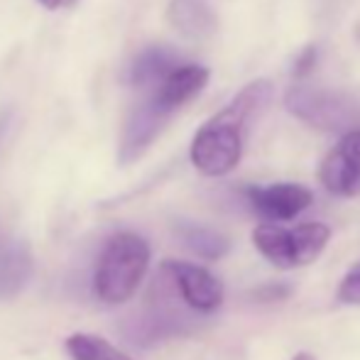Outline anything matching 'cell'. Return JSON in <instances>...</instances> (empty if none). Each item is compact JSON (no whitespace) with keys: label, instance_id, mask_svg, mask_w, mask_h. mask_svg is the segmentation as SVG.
<instances>
[{"label":"cell","instance_id":"obj_1","mask_svg":"<svg viewBox=\"0 0 360 360\" xmlns=\"http://www.w3.org/2000/svg\"><path fill=\"white\" fill-rule=\"evenodd\" d=\"M272 98L270 81H252L238 96L206 120L191 143V165L206 176H223L240 162L243 155V130L248 120L260 113Z\"/></svg>","mask_w":360,"mask_h":360},{"label":"cell","instance_id":"obj_2","mask_svg":"<svg viewBox=\"0 0 360 360\" xmlns=\"http://www.w3.org/2000/svg\"><path fill=\"white\" fill-rule=\"evenodd\" d=\"M120 328L130 343L150 348L167 341V338L194 333L199 328V314H194L181 302L172 280L165 272H160L147 292V302L143 304V309L125 316Z\"/></svg>","mask_w":360,"mask_h":360},{"label":"cell","instance_id":"obj_3","mask_svg":"<svg viewBox=\"0 0 360 360\" xmlns=\"http://www.w3.org/2000/svg\"><path fill=\"white\" fill-rule=\"evenodd\" d=\"M147 265H150V245L138 233H115L101 248L94 267V294L103 304H123L138 292Z\"/></svg>","mask_w":360,"mask_h":360},{"label":"cell","instance_id":"obj_4","mask_svg":"<svg viewBox=\"0 0 360 360\" xmlns=\"http://www.w3.org/2000/svg\"><path fill=\"white\" fill-rule=\"evenodd\" d=\"M328 238H331V231L323 223H302L294 228L262 223L252 233V240L262 257L280 270L311 265L328 245Z\"/></svg>","mask_w":360,"mask_h":360},{"label":"cell","instance_id":"obj_5","mask_svg":"<svg viewBox=\"0 0 360 360\" xmlns=\"http://www.w3.org/2000/svg\"><path fill=\"white\" fill-rule=\"evenodd\" d=\"M285 103L299 120L328 133H348V125L358 118L351 98L336 91L316 89V86H294L287 91Z\"/></svg>","mask_w":360,"mask_h":360},{"label":"cell","instance_id":"obj_6","mask_svg":"<svg viewBox=\"0 0 360 360\" xmlns=\"http://www.w3.org/2000/svg\"><path fill=\"white\" fill-rule=\"evenodd\" d=\"M172 115H174V110L167 108L155 94L150 98H145L140 105H135L133 113L125 120L123 135H120V147H118L120 165H133L135 160H140L147 147L160 138V133L169 123Z\"/></svg>","mask_w":360,"mask_h":360},{"label":"cell","instance_id":"obj_7","mask_svg":"<svg viewBox=\"0 0 360 360\" xmlns=\"http://www.w3.org/2000/svg\"><path fill=\"white\" fill-rule=\"evenodd\" d=\"M162 272L172 280L179 299L194 314H211L223 304V285L206 267L191 262L169 260L162 265Z\"/></svg>","mask_w":360,"mask_h":360},{"label":"cell","instance_id":"obj_8","mask_svg":"<svg viewBox=\"0 0 360 360\" xmlns=\"http://www.w3.org/2000/svg\"><path fill=\"white\" fill-rule=\"evenodd\" d=\"M319 179L333 196H360V128L343 133L336 147L323 157Z\"/></svg>","mask_w":360,"mask_h":360},{"label":"cell","instance_id":"obj_9","mask_svg":"<svg viewBox=\"0 0 360 360\" xmlns=\"http://www.w3.org/2000/svg\"><path fill=\"white\" fill-rule=\"evenodd\" d=\"M245 196L255 214L267 221H292L311 206V191L302 184H270L248 186Z\"/></svg>","mask_w":360,"mask_h":360},{"label":"cell","instance_id":"obj_10","mask_svg":"<svg viewBox=\"0 0 360 360\" xmlns=\"http://www.w3.org/2000/svg\"><path fill=\"white\" fill-rule=\"evenodd\" d=\"M181 64L179 54L172 47H162V44H155V47H147L143 52H138L133 57L128 67V79L130 86L135 89H152L155 91L162 81L167 79L176 67Z\"/></svg>","mask_w":360,"mask_h":360},{"label":"cell","instance_id":"obj_11","mask_svg":"<svg viewBox=\"0 0 360 360\" xmlns=\"http://www.w3.org/2000/svg\"><path fill=\"white\" fill-rule=\"evenodd\" d=\"M167 20L186 39H209L218 30V18L206 0H169Z\"/></svg>","mask_w":360,"mask_h":360},{"label":"cell","instance_id":"obj_12","mask_svg":"<svg viewBox=\"0 0 360 360\" xmlns=\"http://www.w3.org/2000/svg\"><path fill=\"white\" fill-rule=\"evenodd\" d=\"M209 84V69L199 67V64H179L152 94L167 105V108L176 110L191 101L196 94L204 91V86Z\"/></svg>","mask_w":360,"mask_h":360},{"label":"cell","instance_id":"obj_13","mask_svg":"<svg viewBox=\"0 0 360 360\" xmlns=\"http://www.w3.org/2000/svg\"><path fill=\"white\" fill-rule=\"evenodd\" d=\"M34 270L32 250L25 243H8L0 248V299L18 297Z\"/></svg>","mask_w":360,"mask_h":360},{"label":"cell","instance_id":"obj_14","mask_svg":"<svg viewBox=\"0 0 360 360\" xmlns=\"http://www.w3.org/2000/svg\"><path fill=\"white\" fill-rule=\"evenodd\" d=\"M176 236H179V240L184 243L191 252H196V255L204 257V260H218V257L226 255L228 248H231L228 238L221 236L214 228L196 226V223H189V221L176 223Z\"/></svg>","mask_w":360,"mask_h":360},{"label":"cell","instance_id":"obj_15","mask_svg":"<svg viewBox=\"0 0 360 360\" xmlns=\"http://www.w3.org/2000/svg\"><path fill=\"white\" fill-rule=\"evenodd\" d=\"M67 353L72 360H133L123 351L94 333H74L67 338Z\"/></svg>","mask_w":360,"mask_h":360},{"label":"cell","instance_id":"obj_16","mask_svg":"<svg viewBox=\"0 0 360 360\" xmlns=\"http://www.w3.org/2000/svg\"><path fill=\"white\" fill-rule=\"evenodd\" d=\"M338 299L343 304H360V262L346 272V277L338 285Z\"/></svg>","mask_w":360,"mask_h":360},{"label":"cell","instance_id":"obj_17","mask_svg":"<svg viewBox=\"0 0 360 360\" xmlns=\"http://www.w3.org/2000/svg\"><path fill=\"white\" fill-rule=\"evenodd\" d=\"M314 62H316V47H307L302 54H299V59H297V64H294V74L297 76H304V74H309L314 69Z\"/></svg>","mask_w":360,"mask_h":360},{"label":"cell","instance_id":"obj_18","mask_svg":"<svg viewBox=\"0 0 360 360\" xmlns=\"http://www.w3.org/2000/svg\"><path fill=\"white\" fill-rule=\"evenodd\" d=\"M39 5H44L47 10H59V8H67V5H72L74 0H37Z\"/></svg>","mask_w":360,"mask_h":360},{"label":"cell","instance_id":"obj_19","mask_svg":"<svg viewBox=\"0 0 360 360\" xmlns=\"http://www.w3.org/2000/svg\"><path fill=\"white\" fill-rule=\"evenodd\" d=\"M292 360H316L314 356H309V353H299V356H294Z\"/></svg>","mask_w":360,"mask_h":360}]
</instances>
